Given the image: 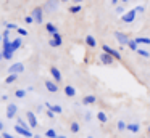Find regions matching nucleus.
Wrapping results in <instances>:
<instances>
[{
    "mask_svg": "<svg viewBox=\"0 0 150 138\" xmlns=\"http://www.w3.org/2000/svg\"><path fill=\"white\" fill-rule=\"evenodd\" d=\"M136 15H137V10H129V11H126L124 15H121V21L126 22V24H129V22H132L134 19H136Z\"/></svg>",
    "mask_w": 150,
    "mask_h": 138,
    "instance_id": "1",
    "label": "nucleus"
},
{
    "mask_svg": "<svg viewBox=\"0 0 150 138\" xmlns=\"http://www.w3.org/2000/svg\"><path fill=\"white\" fill-rule=\"evenodd\" d=\"M31 16L34 18V21L40 24V22L44 21V8H40V6H36V8L31 11Z\"/></svg>",
    "mask_w": 150,
    "mask_h": 138,
    "instance_id": "2",
    "label": "nucleus"
},
{
    "mask_svg": "<svg viewBox=\"0 0 150 138\" xmlns=\"http://www.w3.org/2000/svg\"><path fill=\"white\" fill-rule=\"evenodd\" d=\"M15 132H16L18 135H23V137H26V138H34V135L31 133V130L29 128H24V127H21V125H15Z\"/></svg>",
    "mask_w": 150,
    "mask_h": 138,
    "instance_id": "3",
    "label": "nucleus"
},
{
    "mask_svg": "<svg viewBox=\"0 0 150 138\" xmlns=\"http://www.w3.org/2000/svg\"><path fill=\"white\" fill-rule=\"evenodd\" d=\"M115 39L118 40V43H120L121 47H124V45L127 47V43H129V40H131V39H127L126 34H123V32H115Z\"/></svg>",
    "mask_w": 150,
    "mask_h": 138,
    "instance_id": "4",
    "label": "nucleus"
},
{
    "mask_svg": "<svg viewBox=\"0 0 150 138\" xmlns=\"http://www.w3.org/2000/svg\"><path fill=\"white\" fill-rule=\"evenodd\" d=\"M102 50H103L105 53H108V55H110V56H113L115 60H121V53H120V51L113 50V48H111V47H108L107 43H105L103 47H102Z\"/></svg>",
    "mask_w": 150,
    "mask_h": 138,
    "instance_id": "5",
    "label": "nucleus"
},
{
    "mask_svg": "<svg viewBox=\"0 0 150 138\" xmlns=\"http://www.w3.org/2000/svg\"><path fill=\"white\" fill-rule=\"evenodd\" d=\"M24 71V64L23 63H15L8 67V72L10 74H21Z\"/></svg>",
    "mask_w": 150,
    "mask_h": 138,
    "instance_id": "6",
    "label": "nucleus"
},
{
    "mask_svg": "<svg viewBox=\"0 0 150 138\" xmlns=\"http://www.w3.org/2000/svg\"><path fill=\"white\" fill-rule=\"evenodd\" d=\"M26 117H28V124H29L31 128H36L37 127V117L33 111H28L26 112Z\"/></svg>",
    "mask_w": 150,
    "mask_h": 138,
    "instance_id": "7",
    "label": "nucleus"
},
{
    "mask_svg": "<svg viewBox=\"0 0 150 138\" xmlns=\"http://www.w3.org/2000/svg\"><path fill=\"white\" fill-rule=\"evenodd\" d=\"M62 43H63V40H62V35H60L58 32H57V34H53L52 39L49 40V45H50V47H60Z\"/></svg>",
    "mask_w": 150,
    "mask_h": 138,
    "instance_id": "8",
    "label": "nucleus"
},
{
    "mask_svg": "<svg viewBox=\"0 0 150 138\" xmlns=\"http://www.w3.org/2000/svg\"><path fill=\"white\" fill-rule=\"evenodd\" d=\"M16 114H18V106L13 104V103H11V104H8L7 106V117L8 119H13Z\"/></svg>",
    "mask_w": 150,
    "mask_h": 138,
    "instance_id": "9",
    "label": "nucleus"
},
{
    "mask_svg": "<svg viewBox=\"0 0 150 138\" xmlns=\"http://www.w3.org/2000/svg\"><path fill=\"white\" fill-rule=\"evenodd\" d=\"M100 61H102V64H105V66H110V64H113V61H115V58L113 56H110L108 53H102L100 55Z\"/></svg>",
    "mask_w": 150,
    "mask_h": 138,
    "instance_id": "10",
    "label": "nucleus"
},
{
    "mask_svg": "<svg viewBox=\"0 0 150 138\" xmlns=\"http://www.w3.org/2000/svg\"><path fill=\"white\" fill-rule=\"evenodd\" d=\"M57 8H58V2L57 0H49L47 5L44 6V11H55Z\"/></svg>",
    "mask_w": 150,
    "mask_h": 138,
    "instance_id": "11",
    "label": "nucleus"
},
{
    "mask_svg": "<svg viewBox=\"0 0 150 138\" xmlns=\"http://www.w3.org/2000/svg\"><path fill=\"white\" fill-rule=\"evenodd\" d=\"M45 88L52 93L58 92V85H57V82H53V80H45Z\"/></svg>",
    "mask_w": 150,
    "mask_h": 138,
    "instance_id": "12",
    "label": "nucleus"
},
{
    "mask_svg": "<svg viewBox=\"0 0 150 138\" xmlns=\"http://www.w3.org/2000/svg\"><path fill=\"white\" fill-rule=\"evenodd\" d=\"M50 74H52V77L55 79V82H57V83H58L60 80H62V72H60V71L57 69L55 66H52V67H50Z\"/></svg>",
    "mask_w": 150,
    "mask_h": 138,
    "instance_id": "13",
    "label": "nucleus"
},
{
    "mask_svg": "<svg viewBox=\"0 0 150 138\" xmlns=\"http://www.w3.org/2000/svg\"><path fill=\"white\" fill-rule=\"evenodd\" d=\"M95 101H97V98L94 95H87L82 98V104H95Z\"/></svg>",
    "mask_w": 150,
    "mask_h": 138,
    "instance_id": "14",
    "label": "nucleus"
},
{
    "mask_svg": "<svg viewBox=\"0 0 150 138\" xmlns=\"http://www.w3.org/2000/svg\"><path fill=\"white\" fill-rule=\"evenodd\" d=\"M45 106L50 109V111H53V112H55V114H60V112L63 111V109H62V106H60V104H50V103H45Z\"/></svg>",
    "mask_w": 150,
    "mask_h": 138,
    "instance_id": "15",
    "label": "nucleus"
},
{
    "mask_svg": "<svg viewBox=\"0 0 150 138\" xmlns=\"http://www.w3.org/2000/svg\"><path fill=\"white\" fill-rule=\"evenodd\" d=\"M86 43H87V47H91V48L97 47V40H95L94 35H87V37H86Z\"/></svg>",
    "mask_w": 150,
    "mask_h": 138,
    "instance_id": "16",
    "label": "nucleus"
},
{
    "mask_svg": "<svg viewBox=\"0 0 150 138\" xmlns=\"http://www.w3.org/2000/svg\"><path fill=\"white\" fill-rule=\"evenodd\" d=\"M127 130H129L131 133H137V132L140 130V125L137 124V122H132V124H127Z\"/></svg>",
    "mask_w": 150,
    "mask_h": 138,
    "instance_id": "17",
    "label": "nucleus"
},
{
    "mask_svg": "<svg viewBox=\"0 0 150 138\" xmlns=\"http://www.w3.org/2000/svg\"><path fill=\"white\" fill-rule=\"evenodd\" d=\"M21 43H23V39H21V37H16L15 40H11V47H13V50L16 51L18 48L21 47Z\"/></svg>",
    "mask_w": 150,
    "mask_h": 138,
    "instance_id": "18",
    "label": "nucleus"
},
{
    "mask_svg": "<svg viewBox=\"0 0 150 138\" xmlns=\"http://www.w3.org/2000/svg\"><path fill=\"white\" fill-rule=\"evenodd\" d=\"M45 29H47V31H49V32H50V34H52V35L58 32V29H57V26L53 24V22H47V24H45Z\"/></svg>",
    "mask_w": 150,
    "mask_h": 138,
    "instance_id": "19",
    "label": "nucleus"
},
{
    "mask_svg": "<svg viewBox=\"0 0 150 138\" xmlns=\"http://www.w3.org/2000/svg\"><path fill=\"white\" fill-rule=\"evenodd\" d=\"M65 95H66V96H74V95H76L74 87H73V85H66V87H65Z\"/></svg>",
    "mask_w": 150,
    "mask_h": 138,
    "instance_id": "20",
    "label": "nucleus"
},
{
    "mask_svg": "<svg viewBox=\"0 0 150 138\" xmlns=\"http://www.w3.org/2000/svg\"><path fill=\"white\" fill-rule=\"evenodd\" d=\"M127 47H129L132 51H136V53H137V50H139V43L136 42V39H132V40H129V43H127Z\"/></svg>",
    "mask_w": 150,
    "mask_h": 138,
    "instance_id": "21",
    "label": "nucleus"
},
{
    "mask_svg": "<svg viewBox=\"0 0 150 138\" xmlns=\"http://www.w3.org/2000/svg\"><path fill=\"white\" fill-rule=\"evenodd\" d=\"M136 42L139 45H150V39L149 37H137Z\"/></svg>",
    "mask_w": 150,
    "mask_h": 138,
    "instance_id": "22",
    "label": "nucleus"
},
{
    "mask_svg": "<svg viewBox=\"0 0 150 138\" xmlns=\"http://www.w3.org/2000/svg\"><path fill=\"white\" fill-rule=\"evenodd\" d=\"M97 119L102 122V124H105V122H108V117H107V114H105L103 111H100V112H97Z\"/></svg>",
    "mask_w": 150,
    "mask_h": 138,
    "instance_id": "23",
    "label": "nucleus"
},
{
    "mask_svg": "<svg viewBox=\"0 0 150 138\" xmlns=\"http://www.w3.org/2000/svg\"><path fill=\"white\" fill-rule=\"evenodd\" d=\"M45 137H47V138H57L58 135H57V130H53V128H49V130L45 132Z\"/></svg>",
    "mask_w": 150,
    "mask_h": 138,
    "instance_id": "24",
    "label": "nucleus"
},
{
    "mask_svg": "<svg viewBox=\"0 0 150 138\" xmlns=\"http://www.w3.org/2000/svg\"><path fill=\"white\" fill-rule=\"evenodd\" d=\"M79 128H81V127H79V124H78V122H71V125H69V130H71L73 133H78V132H79Z\"/></svg>",
    "mask_w": 150,
    "mask_h": 138,
    "instance_id": "25",
    "label": "nucleus"
},
{
    "mask_svg": "<svg viewBox=\"0 0 150 138\" xmlns=\"http://www.w3.org/2000/svg\"><path fill=\"white\" fill-rule=\"evenodd\" d=\"M81 10H82V6H81V5H73V6H69V13H73V15L79 13Z\"/></svg>",
    "mask_w": 150,
    "mask_h": 138,
    "instance_id": "26",
    "label": "nucleus"
},
{
    "mask_svg": "<svg viewBox=\"0 0 150 138\" xmlns=\"http://www.w3.org/2000/svg\"><path fill=\"white\" fill-rule=\"evenodd\" d=\"M16 79H18V74H10V76L5 79V83H13Z\"/></svg>",
    "mask_w": 150,
    "mask_h": 138,
    "instance_id": "27",
    "label": "nucleus"
},
{
    "mask_svg": "<svg viewBox=\"0 0 150 138\" xmlns=\"http://www.w3.org/2000/svg\"><path fill=\"white\" fill-rule=\"evenodd\" d=\"M137 53H139L142 58H150V51H147L145 48H139V50H137Z\"/></svg>",
    "mask_w": 150,
    "mask_h": 138,
    "instance_id": "28",
    "label": "nucleus"
},
{
    "mask_svg": "<svg viewBox=\"0 0 150 138\" xmlns=\"http://www.w3.org/2000/svg\"><path fill=\"white\" fill-rule=\"evenodd\" d=\"M26 92L28 90H16V92H15V96H16V98H24V96H26Z\"/></svg>",
    "mask_w": 150,
    "mask_h": 138,
    "instance_id": "29",
    "label": "nucleus"
},
{
    "mask_svg": "<svg viewBox=\"0 0 150 138\" xmlns=\"http://www.w3.org/2000/svg\"><path fill=\"white\" fill-rule=\"evenodd\" d=\"M116 127H118V130H121V132H123V130H127V124H126V122H123V120L118 122Z\"/></svg>",
    "mask_w": 150,
    "mask_h": 138,
    "instance_id": "30",
    "label": "nucleus"
},
{
    "mask_svg": "<svg viewBox=\"0 0 150 138\" xmlns=\"http://www.w3.org/2000/svg\"><path fill=\"white\" fill-rule=\"evenodd\" d=\"M5 27H7L8 31H13V29H18V26L13 24V22H7V24H5Z\"/></svg>",
    "mask_w": 150,
    "mask_h": 138,
    "instance_id": "31",
    "label": "nucleus"
},
{
    "mask_svg": "<svg viewBox=\"0 0 150 138\" xmlns=\"http://www.w3.org/2000/svg\"><path fill=\"white\" fill-rule=\"evenodd\" d=\"M16 31H18V34H20L21 37H24V35H28V31H26V29H23V27H18Z\"/></svg>",
    "mask_w": 150,
    "mask_h": 138,
    "instance_id": "32",
    "label": "nucleus"
},
{
    "mask_svg": "<svg viewBox=\"0 0 150 138\" xmlns=\"http://www.w3.org/2000/svg\"><path fill=\"white\" fill-rule=\"evenodd\" d=\"M24 22H26V24H33V22H36V21H34L33 16H26V18H24Z\"/></svg>",
    "mask_w": 150,
    "mask_h": 138,
    "instance_id": "33",
    "label": "nucleus"
},
{
    "mask_svg": "<svg viewBox=\"0 0 150 138\" xmlns=\"http://www.w3.org/2000/svg\"><path fill=\"white\" fill-rule=\"evenodd\" d=\"M116 11L120 13V15H124V8H123V5H121V6L118 5V6H116Z\"/></svg>",
    "mask_w": 150,
    "mask_h": 138,
    "instance_id": "34",
    "label": "nucleus"
},
{
    "mask_svg": "<svg viewBox=\"0 0 150 138\" xmlns=\"http://www.w3.org/2000/svg\"><path fill=\"white\" fill-rule=\"evenodd\" d=\"M47 116H49L50 119H53V117H55V112H53V111H50V109H49V111H47Z\"/></svg>",
    "mask_w": 150,
    "mask_h": 138,
    "instance_id": "35",
    "label": "nucleus"
},
{
    "mask_svg": "<svg viewBox=\"0 0 150 138\" xmlns=\"http://www.w3.org/2000/svg\"><path fill=\"white\" fill-rule=\"evenodd\" d=\"M2 138H13V135L7 133V132H4V135H2Z\"/></svg>",
    "mask_w": 150,
    "mask_h": 138,
    "instance_id": "36",
    "label": "nucleus"
},
{
    "mask_svg": "<svg viewBox=\"0 0 150 138\" xmlns=\"http://www.w3.org/2000/svg\"><path fill=\"white\" fill-rule=\"evenodd\" d=\"M91 117H92V116H91V112H87V114H86V120L89 122V120H91Z\"/></svg>",
    "mask_w": 150,
    "mask_h": 138,
    "instance_id": "37",
    "label": "nucleus"
},
{
    "mask_svg": "<svg viewBox=\"0 0 150 138\" xmlns=\"http://www.w3.org/2000/svg\"><path fill=\"white\" fill-rule=\"evenodd\" d=\"M136 10H137V13H142L144 11V6H137Z\"/></svg>",
    "mask_w": 150,
    "mask_h": 138,
    "instance_id": "38",
    "label": "nucleus"
},
{
    "mask_svg": "<svg viewBox=\"0 0 150 138\" xmlns=\"http://www.w3.org/2000/svg\"><path fill=\"white\" fill-rule=\"evenodd\" d=\"M73 2H74L76 5H81V2H82V0H73Z\"/></svg>",
    "mask_w": 150,
    "mask_h": 138,
    "instance_id": "39",
    "label": "nucleus"
},
{
    "mask_svg": "<svg viewBox=\"0 0 150 138\" xmlns=\"http://www.w3.org/2000/svg\"><path fill=\"white\" fill-rule=\"evenodd\" d=\"M111 3H113V5H118V0H111Z\"/></svg>",
    "mask_w": 150,
    "mask_h": 138,
    "instance_id": "40",
    "label": "nucleus"
},
{
    "mask_svg": "<svg viewBox=\"0 0 150 138\" xmlns=\"http://www.w3.org/2000/svg\"><path fill=\"white\" fill-rule=\"evenodd\" d=\"M4 130V124H2V122H0V132Z\"/></svg>",
    "mask_w": 150,
    "mask_h": 138,
    "instance_id": "41",
    "label": "nucleus"
},
{
    "mask_svg": "<svg viewBox=\"0 0 150 138\" xmlns=\"http://www.w3.org/2000/svg\"><path fill=\"white\" fill-rule=\"evenodd\" d=\"M57 138H66V137H65V135H58Z\"/></svg>",
    "mask_w": 150,
    "mask_h": 138,
    "instance_id": "42",
    "label": "nucleus"
},
{
    "mask_svg": "<svg viewBox=\"0 0 150 138\" xmlns=\"http://www.w3.org/2000/svg\"><path fill=\"white\" fill-rule=\"evenodd\" d=\"M0 42H4V35L0 34Z\"/></svg>",
    "mask_w": 150,
    "mask_h": 138,
    "instance_id": "43",
    "label": "nucleus"
},
{
    "mask_svg": "<svg viewBox=\"0 0 150 138\" xmlns=\"http://www.w3.org/2000/svg\"><path fill=\"white\" fill-rule=\"evenodd\" d=\"M2 60H4V55H2V53H0V61H2Z\"/></svg>",
    "mask_w": 150,
    "mask_h": 138,
    "instance_id": "44",
    "label": "nucleus"
},
{
    "mask_svg": "<svg viewBox=\"0 0 150 138\" xmlns=\"http://www.w3.org/2000/svg\"><path fill=\"white\" fill-rule=\"evenodd\" d=\"M34 138H40V137H39V135H34Z\"/></svg>",
    "mask_w": 150,
    "mask_h": 138,
    "instance_id": "45",
    "label": "nucleus"
},
{
    "mask_svg": "<svg viewBox=\"0 0 150 138\" xmlns=\"http://www.w3.org/2000/svg\"><path fill=\"white\" fill-rule=\"evenodd\" d=\"M60 2H69V0H60Z\"/></svg>",
    "mask_w": 150,
    "mask_h": 138,
    "instance_id": "46",
    "label": "nucleus"
},
{
    "mask_svg": "<svg viewBox=\"0 0 150 138\" xmlns=\"http://www.w3.org/2000/svg\"><path fill=\"white\" fill-rule=\"evenodd\" d=\"M121 2H129V0H121Z\"/></svg>",
    "mask_w": 150,
    "mask_h": 138,
    "instance_id": "47",
    "label": "nucleus"
},
{
    "mask_svg": "<svg viewBox=\"0 0 150 138\" xmlns=\"http://www.w3.org/2000/svg\"><path fill=\"white\" fill-rule=\"evenodd\" d=\"M149 132H150V125H149Z\"/></svg>",
    "mask_w": 150,
    "mask_h": 138,
    "instance_id": "48",
    "label": "nucleus"
},
{
    "mask_svg": "<svg viewBox=\"0 0 150 138\" xmlns=\"http://www.w3.org/2000/svg\"><path fill=\"white\" fill-rule=\"evenodd\" d=\"M87 138H92V137H87Z\"/></svg>",
    "mask_w": 150,
    "mask_h": 138,
    "instance_id": "49",
    "label": "nucleus"
},
{
    "mask_svg": "<svg viewBox=\"0 0 150 138\" xmlns=\"http://www.w3.org/2000/svg\"><path fill=\"white\" fill-rule=\"evenodd\" d=\"M0 138H2V137H0Z\"/></svg>",
    "mask_w": 150,
    "mask_h": 138,
    "instance_id": "50",
    "label": "nucleus"
}]
</instances>
